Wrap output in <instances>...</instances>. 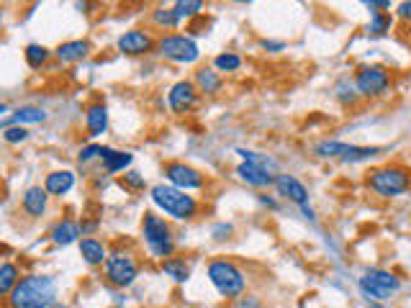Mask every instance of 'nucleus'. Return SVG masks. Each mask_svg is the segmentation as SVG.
<instances>
[{
  "mask_svg": "<svg viewBox=\"0 0 411 308\" xmlns=\"http://www.w3.org/2000/svg\"><path fill=\"white\" fill-rule=\"evenodd\" d=\"M201 10H203V3H201V0H180V3L173 6V13H175L177 21L193 19V16H198Z\"/></svg>",
  "mask_w": 411,
  "mask_h": 308,
  "instance_id": "bb28decb",
  "label": "nucleus"
},
{
  "mask_svg": "<svg viewBox=\"0 0 411 308\" xmlns=\"http://www.w3.org/2000/svg\"><path fill=\"white\" fill-rule=\"evenodd\" d=\"M47 59H49V49L41 47V44H29L26 47V62H29V67L39 69L41 65H47Z\"/></svg>",
  "mask_w": 411,
  "mask_h": 308,
  "instance_id": "cd10ccee",
  "label": "nucleus"
},
{
  "mask_svg": "<svg viewBox=\"0 0 411 308\" xmlns=\"http://www.w3.org/2000/svg\"><path fill=\"white\" fill-rule=\"evenodd\" d=\"M214 67L219 72H236V69L242 67V57L234 54V52H224V54H219L214 59Z\"/></svg>",
  "mask_w": 411,
  "mask_h": 308,
  "instance_id": "c85d7f7f",
  "label": "nucleus"
},
{
  "mask_svg": "<svg viewBox=\"0 0 411 308\" xmlns=\"http://www.w3.org/2000/svg\"><path fill=\"white\" fill-rule=\"evenodd\" d=\"M365 185L381 198H399L411 188V173L401 164H386L368 173Z\"/></svg>",
  "mask_w": 411,
  "mask_h": 308,
  "instance_id": "7ed1b4c3",
  "label": "nucleus"
},
{
  "mask_svg": "<svg viewBox=\"0 0 411 308\" xmlns=\"http://www.w3.org/2000/svg\"><path fill=\"white\" fill-rule=\"evenodd\" d=\"M396 16H399L401 21H406V23L411 26V0H406V3H401V6L396 8Z\"/></svg>",
  "mask_w": 411,
  "mask_h": 308,
  "instance_id": "4c0bfd02",
  "label": "nucleus"
},
{
  "mask_svg": "<svg viewBox=\"0 0 411 308\" xmlns=\"http://www.w3.org/2000/svg\"><path fill=\"white\" fill-rule=\"evenodd\" d=\"M124 185H129V188H144V177L139 173H126L124 175Z\"/></svg>",
  "mask_w": 411,
  "mask_h": 308,
  "instance_id": "e433bc0d",
  "label": "nucleus"
},
{
  "mask_svg": "<svg viewBox=\"0 0 411 308\" xmlns=\"http://www.w3.org/2000/svg\"><path fill=\"white\" fill-rule=\"evenodd\" d=\"M232 231H234V229H232L229 223H221V226H216V229H214V236H216V239H226Z\"/></svg>",
  "mask_w": 411,
  "mask_h": 308,
  "instance_id": "58836bf2",
  "label": "nucleus"
},
{
  "mask_svg": "<svg viewBox=\"0 0 411 308\" xmlns=\"http://www.w3.org/2000/svg\"><path fill=\"white\" fill-rule=\"evenodd\" d=\"M139 275V262L131 252L116 250L113 254H108L106 260V278L108 283H113L118 288H129Z\"/></svg>",
  "mask_w": 411,
  "mask_h": 308,
  "instance_id": "1a4fd4ad",
  "label": "nucleus"
},
{
  "mask_svg": "<svg viewBox=\"0 0 411 308\" xmlns=\"http://www.w3.org/2000/svg\"><path fill=\"white\" fill-rule=\"evenodd\" d=\"M85 126H88L90 136H100L108 129V108L103 103H93L85 111Z\"/></svg>",
  "mask_w": 411,
  "mask_h": 308,
  "instance_id": "6ab92c4d",
  "label": "nucleus"
},
{
  "mask_svg": "<svg viewBox=\"0 0 411 308\" xmlns=\"http://www.w3.org/2000/svg\"><path fill=\"white\" fill-rule=\"evenodd\" d=\"M260 203L267 206V208H278V203H275L273 198H267V195H260Z\"/></svg>",
  "mask_w": 411,
  "mask_h": 308,
  "instance_id": "a19ab883",
  "label": "nucleus"
},
{
  "mask_svg": "<svg viewBox=\"0 0 411 308\" xmlns=\"http://www.w3.org/2000/svg\"><path fill=\"white\" fill-rule=\"evenodd\" d=\"M232 308H263V300L257 298V296H252V293H242L239 298L232 300Z\"/></svg>",
  "mask_w": 411,
  "mask_h": 308,
  "instance_id": "473e14b6",
  "label": "nucleus"
},
{
  "mask_svg": "<svg viewBox=\"0 0 411 308\" xmlns=\"http://www.w3.org/2000/svg\"><path fill=\"white\" fill-rule=\"evenodd\" d=\"M375 154H381V146H355V144H344L340 160L342 162H365V160H373Z\"/></svg>",
  "mask_w": 411,
  "mask_h": 308,
  "instance_id": "5701e85b",
  "label": "nucleus"
},
{
  "mask_svg": "<svg viewBox=\"0 0 411 308\" xmlns=\"http://www.w3.org/2000/svg\"><path fill=\"white\" fill-rule=\"evenodd\" d=\"M41 121H47V113H44L41 108H34V106H23L10 116V124H21V126L23 124H41Z\"/></svg>",
  "mask_w": 411,
  "mask_h": 308,
  "instance_id": "a878e982",
  "label": "nucleus"
},
{
  "mask_svg": "<svg viewBox=\"0 0 411 308\" xmlns=\"http://www.w3.org/2000/svg\"><path fill=\"white\" fill-rule=\"evenodd\" d=\"M193 85H196L198 93H206V96H214L221 90V75L216 72V69H208V67H201L193 77Z\"/></svg>",
  "mask_w": 411,
  "mask_h": 308,
  "instance_id": "aec40b11",
  "label": "nucleus"
},
{
  "mask_svg": "<svg viewBox=\"0 0 411 308\" xmlns=\"http://www.w3.org/2000/svg\"><path fill=\"white\" fill-rule=\"evenodd\" d=\"M236 175H239L247 185H255V188H270V185L275 183V177L267 173V170L255 167V164H247V162H242L236 167Z\"/></svg>",
  "mask_w": 411,
  "mask_h": 308,
  "instance_id": "dca6fc26",
  "label": "nucleus"
},
{
  "mask_svg": "<svg viewBox=\"0 0 411 308\" xmlns=\"http://www.w3.org/2000/svg\"><path fill=\"white\" fill-rule=\"evenodd\" d=\"M167 103L173 108V113H188L193 111L198 103V90L190 80H180L175 85L170 87V96H167Z\"/></svg>",
  "mask_w": 411,
  "mask_h": 308,
  "instance_id": "9b49d317",
  "label": "nucleus"
},
{
  "mask_svg": "<svg viewBox=\"0 0 411 308\" xmlns=\"http://www.w3.org/2000/svg\"><path fill=\"white\" fill-rule=\"evenodd\" d=\"M391 26H393L391 13H375L370 21V26H368V31H370V36H383L386 31H391Z\"/></svg>",
  "mask_w": 411,
  "mask_h": 308,
  "instance_id": "c756f323",
  "label": "nucleus"
},
{
  "mask_svg": "<svg viewBox=\"0 0 411 308\" xmlns=\"http://www.w3.org/2000/svg\"><path fill=\"white\" fill-rule=\"evenodd\" d=\"M52 308H67V306H57V303H54V306H52Z\"/></svg>",
  "mask_w": 411,
  "mask_h": 308,
  "instance_id": "c03bdc74",
  "label": "nucleus"
},
{
  "mask_svg": "<svg viewBox=\"0 0 411 308\" xmlns=\"http://www.w3.org/2000/svg\"><path fill=\"white\" fill-rule=\"evenodd\" d=\"M103 149L106 146L100 144H88L80 149V162H90V160H98V157H103Z\"/></svg>",
  "mask_w": 411,
  "mask_h": 308,
  "instance_id": "f704fd0d",
  "label": "nucleus"
},
{
  "mask_svg": "<svg viewBox=\"0 0 411 308\" xmlns=\"http://www.w3.org/2000/svg\"><path fill=\"white\" fill-rule=\"evenodd\" d=\"M3 113H8V106H5V103H0V116Z\"/></svg>",
  "mask_w": 411,
  "mask_h": 308,
  "instance_id": "37998d69",
  "label": "nucleus"
},
{
  "mask_svg": "<svg viewBox=\"0 0 411 308\" xmlns=\"http://www.w3.org/2000/svg\"><path fill=\"white\" fill-rule=\"evenodd\" d=\"M142 236L147 241L149 252L155 254V257H170L173 252H175V241H173V229H170V223L162 219V216H157V213H147L144 216V221H142Z\"/></svg>",
  "mask_w": 411,
  "mask_h": 308,
  "instance_id": "39448f33",
  "label": "nucleus"
},
{
  "mask_svg": "<svg viewBox=\"0 0 411 308\" xmlns=\"http://www.w3.org/2000/svg\"><path fill=\"white\" fill-rule=\"evenodd\" d=\"M273 185L278 188V192H280L283 198H288V201L296 203V206L304 208L306 203H309V190H306V185L301 183L298 177H293V175H278Z\"/></svg>",
  "mask_w": 411,
  "mask_h": 308,
  "instance_id": "f8f14e48",
  "label": "nucleus"
},
{
  "mask_svg": "<svg viewBox=\"0 0 411 308\" xmlns=\"http://www.w3.org/2000/svg\"><path fill=\"white\" fill-rule=\"evenodd\" d=\"M3 139H5L8 144H23V142L29 139V131H26L23 126H10L8 131L3 134Z\"/></svg>",
  "mask_w": 411,
  "mask_h": 308,
  "instance_id": "2f4dec72",
  "label": "nucleus"
},
{
  "mask_svg": "<svg viewBox=\"0 0 411 308\" xmlns=\"http://www.w3.org/2000/svg\"><path fill=\"white\" fill-rule=\"evenodd\" d=\"M263 49H267V52H283L285 44H283V41H267V38H265Z\"/></svg>",
  "mask_w": 411,
  "mask_h": 308,
  "instance_id": "ea45409f",
  "label": "nucleus"
},
{
  "mask_svg": "<svg viewBox=\"0 0 411 308\" xmlns=\"http://www.w3.org/2000/svg\"><path fill=\"white\" fill-rule=\"evenodd\" d=\"M80 239V223L72 221V219H62V221L52 229V241L57 244V247H67L72 241Z\"/></svg>",
  "mask_w": 411,
  "mask_h": 308,
  "instance_id": "412c9836",
  "label": "nucleus"
},
{
  "mask_svg": "<svg viewBox=\"0 0 411 308\" xmlns=\"http://www.w3.org/2000/svg\"><path fill=\"white\" fill-rule=\"evenodd\" d=\"M72 188H75V175L69 173V170L49 173L47 180H44V190L49 192V195H67Z\"/></svg>",
  "mask_w": 411,
  "mask_h": 308,
  "instance_id": "2eb2a0df",
  "label": "nucleus"
},
{
  "mask_svg": "<svg viewBox=\"0 0 411 308\" xmlns=\"http://www.w3.org/2000/svg\"><path fill=\"white\" fill-rule=\"evenodd\" d=\"M391 87V72L383 65H360L355 69V90L362 98H378L388 93Z\"/></svg>",
  "mask_w": 411,
  "mask_h": 308,
  "instance_id": "0eeeda50",
  "label": "nucleus"
},
{
  "mask_svg": "<svg viewBox=\"0 0 411 308\" xmlns=\"http://www.w3.org/2000/svg\"><path fill=\"white\" fill-rule=\"evenodd\" d=\"M409 36H411V26H409Z\"/></svg>",
  "mask_w": 411,
  "mask_h": 308,
  "instance_id": "49530a36",
  "label": "nucleus"
},
{
  "mask_svg": "<svg viewBox=\"0 0 411 308\" xmlns=\"http://www.w3.org/2000/svg\"><path fill=\"white\" fill-rule=\"evenodd\" d=\"M368 308H391V306H383V303H368Z\"/></svg>",
  "mask_w": 411,
  "mask_h": 308,
  "instance_id": "79ce46f5",
  "label": "nucleus"
},
{
  "mask_svg": "<svg viewBox=\"0 0 411 308\" xmlns=\"http://www.w3.org/2000/svg\"><path fill=\"white\" fill-rule=\"evenodd\" d=\"M399 288H401V280L396 278L391 270L370 267V270H365V275L360 278L362 296L370 300V303H381V300H386L388 296H393Z\"/></svg>",
  "mask_w": 411,
  "mask_h": 308,
  "instance_id": "423d86ee",
  "label": "nucleus"
},
{
  "mask_svg": "<svg viewBox=\"0 0 411 308\" xmlns=\"http://www.w3.org/2000/svg\"><path fill=\"white\" fill-rule=\"evenodd\" d=\"M21 280V272L13 262H0V296H8Z\"/></svg>",
  "mask_w": 411,
  "mask_h": 308,
  "instance_id": "b1692460",
  "label": "nucleus"
},
{
  "mask_svg": "<svg viewBox=\"0 0 411 308\" xmlns=\"http://www.w3.org/2000/svg\"><path fill=\"white\" fill-rule=\"evenodd\" d=\"M90 52V44L85 38H75V41H65V44H59L57 47V59L59 62H80V59H85Z\"/></svg>",
  "mask_w": 411,
  "mask_h": 308,
  "instance_id": "f3484780",
  "label": "nucleus"
},
{
  "mask_svg": "<svg viewBox=\"0 0 411 308\" xmlns=\"http://www.w3.org/2000/svg\"><path fill=\"white\" fill-rule=\"evenodd\" d=\"M365 8L373 10V16H375V13H386V10L391 8V0H368Z\"/></svg>",
  "mask_w": 411,
  "mask_h": 308,
  "instance_id": "c9c22d12",
  "label": "nucleus"
},
{
  "mask_svg": "<svg viewBox=\"0 0 411 308\" xmlns=\"http://www.w3.org/2000/svg\"><path fill=\"white\" fill-rule=\"evenodd\" d=\"M162 272H167L175 283H186V280L190 278V267L186 265V260H177V257L162 260Z\"/></svg>",
  "mask_w": 411,
  "mask_h": 308,
  "instance_id": "393cba45",
  "label": "nucleus"
},
{
  "mask_svg": "<svg viewBox=\"0 0 411 308\" xmlns=\"http://www.w3.org/2000/svg\"><path fill=\"white\" fill-rule=\"evenodd\" d=\"M149 198H152V203H155L159 211L165 213V216H170V219H175V221H190V219L198 216L196 198L183 190H177L173 185H165V183L155 185V188L149 190Z\"/></svg>",
  "mask_w": 411,
  "mask_h": 308,
  "instance_id": "f03ea898",
  "label": "nucleus"
},
{
  "mask_svg": "<svg viewBox=\"0 0 411 308\" xmlns=\"http://www.w3.org/2000/svg\"><path fill=\"white\" fill-rule=\"evenodd\" d=\"M208 280L211 285L219 290V296L224 298H239L247 290V278L245 272L236 267L234 262L229 260H214L208 265Z\"/></svg>",
  "mask_w": 411,
  "mask_h": 308,
  "instance_id": "20e7f679",
  "label": "nucleus"
},
{
  "mask_svg": "<svg viewBox=\"0 0 411 308\" xmlns=\"http://www.w3.org/2000/svg\"><path fill=\"white\" fill-rule=\"evenodd\" d=\"M152 47H155V38L142 29H131L118 38V49H121L124 54H134V57H137V54H147V52H152Z\"/></svg>",
  "mask_w": 411,
  "mask_h": 308,
  "instance_id": "ddd939ff",
  "label": "nucleus"
},
{
  "mask_svg": "<svg viewBox=\"0 0 411 308\" xmlns=\"http://www.w3.org/2000/svg\"><path fill=\"white\" fill-rule=\"evenodd\" d=\"M157 49H159L162 57L175 62V65H193L201 57L198 44L190 36H186V34H167V36L157 41Z\"/></svg>",
  "mask_w": 411,
  "mask_h": 308,
  "instance_id": "6e6552de",
  "label": "nucleus"
},
{
  "mask_svg": "<svg viewBox=\"0 0 411 308\" xmlns=\"http://www.w3.org/2000/svg\"><path fill=\"white\" fill-rule=\"evenodd\" d=\"M337 98L342 100L344 106H355V100H357V90L347 87V82H340V85H337Z\"/></svg>",
  "mask_w": 411,
  "mask_h": 308,
  "instance_id": "72a5a7b5",
  "label": "nucleus"
},
{
  "mask_svg": "<svg viewBox=\"0 0 411 308\" xmlns=\"http://www.w3.org/2000/svg\"><path fill=\"white\" fill-rule=\"evenodd\" d=\"M80 257L88 262V265H106V260H108L106 244L98 239H93V236H88V239L80 241Z\"/></svg>",
  "mask_w": 411,
  "mask_h": 308,
  "instance_id": "a211bd4d",
  "label": "nucleus"
},
{
  "mask_svg": "<svg viewBox=\"0 0 411 308\" xmlns=\"http://www.w3.org/2000/svg\"><path fill=\"white\" fill-rule=\"evenodd\" d=\"M47 203H49V192L44 190L41 185H34L23 195V211L29 213L31 219H39L47 211Z\"/></svg>",
  "mask_w": 411,
  "mask_h": 308,
  "instance_id": "4468645a",
  "label": "nucleus"
},
{
  "mask_svg": "<svg viewBox=\"0 0 411 308\" xmlns=\"http://www.w3.org/2000/svg\"><path fill=\"white\" fill-rule=\"evenodd\" d=\"M165 177L170 180L173 188L183 192H190V190H201L206 185V177L198 173L196 167H190L186 162H170L165 164Z\"/></svg>",
  "mask_w": 411,
  "mask_h": 308,
  "instance_id": "9d476101",
  "label": "nucleus"
},
{
  "mask_svg": "<svg viewBox=\"0 0 411 308\" xmlns=\"http://www.w3.org/2000/svg\"><path fill=\"white\" fill-rule=\"evenodd\" d=\"M0 23H3V10H0Z\"/></svg>",
  "mask_w": 411,
  "mask_h": 308,
  "instance_id": "a18cd8bd",
  "label": "nucleus"
},
{
  "mask_svg": "<svg viewBox=\"0 0 411 308\" xmlns=\"http://www.w3.org/2000/svg\"><path fill=\"white\" fill-rule=\"evenodd\" d=\"M152 21H155L157 26H162V29H175L180 21L175 19V13L173 8H157L152 10Z\"/></svg>",
  "mask_w": 411,
  "mask_h": 308,
  "instance_id": "7c9ffc66",
  "label": "nucleus"
},
{
  "mask_svg": "<svg viewBox=\"0 0 411 308\" xmlns=\"http://www.w3.org/2000/svg\"><path fill=\"white\" fill-rule=\"evenodd\" d=\"M57 298V283L49 275H26L8 293L10 308H52Z\"/></svg>",
  "mask_w": 411,
  "mask_h": 308,
  "instance_id": "f257e3e1",
  "label": "nucleus"
},
{
  "mask_svg": "<svg viewBox=\"0 0 411 308\" xmlns=\"http://www.w3.org/2000/svg\"><path fill=\"white\" fill-rule=\"evenodd\" d=\"M103 167H106V173L108 175H113V173H118V170H124V167H129L131 164V154L129 152H116V149H111V146H106L103 149Z\"/></svg>",
  "mask_w": 411,
  "mask_h": 308,
  "instance_id": "4be33fe9",
  "label": "nucleus"
}]
</instances>
